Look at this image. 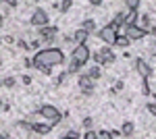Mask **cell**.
<instances>
[{
  "label": "cell",
  "mask_w": 156,
  "mask_h": 139,
  "mask_svg": "<svg viewBox=\"0 0 156 139\" xmlns=\"http://www.w3.org/2000/svg\"><path fill=\"white\" fill-rule=\"evenodd\" d=\"M34 60L40 64H46V67H56V64L65 62V54L60 48H44L34 56Z\"/></svg>",
  "instance_id": "6da1fadb"
},
{
  "label": "cell",
  "mask_w": 156,
  "mask_h": 139,
  "mask_svg": "<svg viewBox=\"0 0 156 139\" xmlns=\"http://www.w3.org/2000/svg\"><path fill=\"white\" fill-rule=\"evenodd\" d=\"M37 114L42 116V118H46V120H48L52 127H54V125H58L60 120H62V114H60V110L56 108V106H52V104L40 106V108H37Z\"/></svg>",
  "instance_id": "7a4b0ae2"
},
{
  "label": "cell",
  "mask_w": 156,
  "mask_h": 139,
  "mask_svg": "<svg viewBox=\"0 0 156 139\" xmlns=\"http://www.w3.org/2000/svg\"><path fill=\"white\" fill-rule=\"evenodd\" d=\"M90 58H92V52H90V48L85 46V44H79V46H75L71 50V60H75V62L81 64V67H83Z\"/></svg>",
  "instance_id": "3957f363"
},
{
  "label": "cell",
  "mask_w": 156,
  "mask_h": 139,
  "mask_svg": "<svg viewBox=\"0 0 156 139\" xmlns=\"http://www.w3.org/2000/svg\"><path fill=\"white\" fill-rule=\"evenodd\" d=\"M29 23L34 25L36 29H42V27H46V25H48V12L44 11V9H36V11L31 12V19H29Z\"/></svg>",
  "instance_id": "277c9868"
},
{
  "label": "cell",
  "mask_w": 156,
  "mask_h": 139,
  "mask_svg": "<svg viewBox=\"0 0 156 139\" xmlns=\"http://www.w3.org/2000/svg\"><path fill=\"white\" fill-rule=\"evenodd\" d=\"M123 35H125L129 42H140V40H144L146 35H148V31H146V29H142L140 25H133V27H125Z\"/></svg>",
  "instance_id": "5b68a950"
},
{
  "label": "cell",
  "mask_w": 156,
  "mask_h": 139,
  "mask_svg": "<svg viewBox=\"0 0 156 139\" xmlns=\"http://www.w3.org/2000/svg\"><path fill=\"white\" fill-rule=\"evenodd\" d=\"M98 37H100V42H104L106 46H115V42H117V37H119V33L115 31V29H110V27H102L100 31H98Z\"/></svg>",
  "instance_id": "8992f818"
},
{
  "label": "cell",
  "mask_w": 156,
  "mask_h": 139,
  "mask_svg": "<svg viewBox=\"0 0 156 139\" xmlns=\"http://www.w3.org/2000/svg\"><path fill=\"white\" fill-rule=\"evenodd\" d=\"M135 71H137L140 79H150L152 77V67L146 62L144 58H135Z\"/></svg>",
  "instance_id": "52a82bcc"
},
{
  "label": "cell",
  "mask_w": 156,
  "mask_h": 139,
  "mask_svg": "<svg viewBox=\"0 0 156 139\" xmlns=\"http://www.w3.org/2000/svg\"><path fill=\"white\" fill-rule=\"evenodd\" d=\"M56 33H58V27H56V25H46V27L37 29V35H40V40H44V42H54Z\"/></svg>",
  "instance_id": "ba28073f"
},
{
  "label": "cell",
  "mask_w": 156,
  "mask_h": 139,
  "mask_svg": "<svg viewBox=\"0 0 156 139\" xmlns=\"http://www.w3.org/2000/svg\"><path fill=\"white\" fill-rule=\"evenodd\" d=\"M77 85H79V89H81L83 96H92V93H94V81H92L87 75H79Z\"/></svg>",
  "instance_id": "9c48e42d"
},
{
  "label": "cell",
  "mask_w": 156,
  "mask_h": 139,
  "mask_svg": "<svg viewBox=\"0 0 156 139\" xmlns=\"http://www.w3.org/2000/svg\"><path fill=\"white\" fill-rule=\"evenodd\" d=\"M52 129L54 127H52L50 123H31V131H34L36 135H48Z\"/></svg>",
  "instance_id": "30bf717a"
},
{
  "label": "cell",
  "mask_w": 156,
  "mask_h": 139,
  "mask_svg": "<svg viewBox=\"0 0 156 139\" xmlns=\"http://www.w3.org/2000/svg\"><path fill=\"white\" fill-rule=\"evenodd\" d=\"M73 40L77 42V46H79V44H85V42L90 40V33H87L85 29L79 27V29H75V31H73Z\"/></svg>",
  "instance_id": "8fae6325"
},
{
  "label": "cell",
  "mask_w": 156,
  "mask_h": 139,
  "mask_svg": "<svg viewBox=\"0 0 156 139\" xmlns=\"http://www.w3.org/2000/svg\"><path fill=\"white\" fill-rule=\"evenodd\" d=\"M140 23V11H129L125 17V27H133Z\"/></svg>",
  "instance_id": "7c38bea8"
},
{
  "label": "cell",
  "mask_w": 156,
  "mask_h": 139,
  "mask_svg": "<svg viewBox=\"0 0 156 139\" xmlns=\"http://www.w3.org/2000/svg\"><path fill=\"white\" fill-rule=\"evenodd\" d=\"M98 52H100V54H102V58H104V64H112V62H115V54H112V52H110V48H100V50H98Z\"/></svg>",
  "instance_id": "4fadbf2b"
},
{
  "label": "cell",
  "mask_w": 156,
  "mask_h": 139,
  "mask_svg": "<svg viewBox=\"0 0 156 139\" xmlns=\"http://www.w3.org/2000/svg\"><path fill=\"white\" fill-rule=\"evenodd\" d=\"M133 133H135V125L133 123H123V127H121V135L123 137H133Z\"/></svg>",
  "instance_id": "5bb4252c"
},
{
  "label": "cell",
  "mask_w": 156,
  "mask_h": 139,
  "mask_svg": "<svg viewBox=\"0 0 156 139\" xmlns=\"http://www.w3.org/2000/svg\"><path fill=\"white\" fill-rule=\"evenodd\" d=\"M73 6V0H62V2H52V9H56L60 12H67Z\"/></svg>",
  "instance_id": "9a60e30c"
},
{
  "label": "cell",
  "mask_w": 156,
  "mask_h": 139,
  "mask_svg": "<svg viewBox=\"0 0 156 139\" xmlns=\"http://www.w3.org/2000/svg\"><path fill=\"white\" fill-rule=\"evenodd\" d=\"M85 75H87L92 81H98V79L102 77V71H100V67H96V64H94V67H90V71H87Z\"/></svg>",
  "instance_id": "2e32d148"
},
{
  "label": "cell",
  "mask_w": 156,
  "mask_h": 139,
  "mask_svg": "<svg viewBox=\"0 0 156 139\" xmlns=\"http://www.w3.org/2000/svg\"><path fill=\"white\" fill-rule=\"evenodd\" d=\"M137 25H140L142 29H146V31H150V27H152V17H150V15H142Z\"/></svg>",
  "instance_id": "e0dca14e"
},
{
  "label": "cell",
  "mask_w": 156,
  "mask_h": 139,
  "mask_svg": "<svg viewBox=\"0 0 156 139\" xmlns=\"http://www.w3.org/2000/svg\"><path fill=\"white\" fill-rule=\"evenodd\" d=\"M81 29H85L87 33L92 35L94 31H96V21H94V19H85L83 23H81Z\"/></svg>",
  "instance_id": "ac0fdd59"
},
{
  "label": "cell",
  "mask_w": 156,
  "mask_h": 139,
  "mask_svg": "<svg viewBox=\"0 0 156 139\" xmlns=\"http://www.w3.org/2000/svg\"><path fill=\"white\" fill-rule=\"evenodd\" d=\"M34 69H36V71H40L42 75H50V73H52V67H46V64H40V62H36V60H34Z\"/></svg>",
  "instance_id": "d6986e66"
},
{
  "label": "cell",
  "mask_w": 156,
  "mask_h": 139,
  "mask_svg": "<svg viewBox=\"0 0 156 139\" xmlns=\"http://www.w3.org/2000/svg\"><path fill=\"white\" fill-rule=\"evenodd\" d=\"M129 44H131V42H129L125 35H119V37H117V42H115V46H119V48H127Z\"/></svg>",
  "instance_id": "ffe728a7"
},
{
  "label": "cell",
  "mask_w": 156,
  "mask_h": 139,
  "mask_svg": "<svg viewBox=\"0 0 156 139\" xmlns=\"http://www.w3.org/2000/svg\"><path fill=\"white\" fill-rule=\"evenodd\" d=\"M79 69H81V64H77L75 60H69V75H75V73H79Z\"/></svg>",
  "instance_id": "44dd1931"
},
{
  "label": "cell",
  "mask_w": 156,
  "mask_h": 139,
  "mask_svg": "<svg viewBox=\"0 0 156 139\" xmlns=\"http://www.w3.org/2000/svg\"><path fill=\"white\" fill-rule=\"evenodd\" d=\"M125 6H127V11H137L140 0H127V2H125Z\"/></svg>",
  "instance_id": "7402d4cb"
},
{
  "label": "cell",
  "mask_w": 156,
  "mask_h": 139,
  "mask_svg": "<svg viewBox=\"0 0 156 139\" xmlns=\"http://www.w3.org/2000/svg\"><path fill=\"white\" fill-rule=\"evenodd\" d=\"M15 77H4V79H2V85H4V87H9V89H12V87H15Z\"/></svg>",
  "instance_id": "603a6c76"
},
{
  "label": "cell",
  "mask_w": 156,
  "mask_h": 139,
  "mask_svg": "<svg viewBox=\"0 0 156 139\" xmlns=\"http://www.w3.org/2000/svg\"><path fill=\"white\" fill-rule=\"evenodd\" d=\"M92 60L96 62V67L104 64V58H102V54H100V52H94V54H92Z\"/></svg>",
  "instance_id": "cb8c5ba5"
},
{
  "label": "cell",
  "mask_w": 156,
  "mask_h": 139,
  "mask_svg": "<svg viewBox=\"0 0 156 139\" xmlns=\"http://www.w3.org/2000/svg\"><path fill=\"white\" fill-rule=\"evenodd\" d=\"M142 93H144V96L152 93V89H150V83H148V79H142Z\"/></svg>",
  "instance_id": "d4e9b609"
},
{
  "label": "cell",
  "mask_w": 156,
  "mask_h": 139,
  "mask_svg": "<svg viewBox=\"0 0 156 139\" xmlns=\"http://www.w3.org/2000/svg\"><path fill=\"white\" fill-rule=\"evenodd\" d=\"M81 125H83V129H87V131H92V125H94V118H92V116H85Z\"/></svg>",
  "instance_id": "484cf974"
},
{
  "label": "cell",
  "mask_w": 156,
  "mask_h": 139,
  "mask_svg": "<svg viewBox=\"0 0 156 139\" xmlns=\"http://www.w3.org/2000/svg\"><path fill=\"white\" fill-rule=\"evenodd\" d=\"M146 110H148V114H150V116H156V102L146 104Z\"/></svg>",
  "instance_id": "4316f807"
},
{
  "label": "cell",
  "mask_w": 156,
  "mask_h": 139,
  "mask_svg": "<svg viewBox=\"0 0 156 139\" xmlns=\"http://www.w3.org/2000/svg\"><path fill=\"white\" fill-rule=\"evenodd\" d=\"M65 137H67V139H79V133H77L75 129H69V131L65 133Z\"/></svg>",
  "instance_id": "83f0119b"
},
{
  "label": "cell",
  "mask_w": 156,
  "mask_h": 139,
  "mask_svg": "<svg viewBox=\"0 0 156 139\" xmlns=\"http://www.w3.org/2000/svg\"><path fill=\"white\" fill-rule=\"evenodd\" d=\"M83 139H100V137H98V133H96V131H85Z\"/></svg>",
  "instance_id": "f1b7e54d"
},
{
  "label": "cell",
  "mask_w": 156,
  "mask_h": 139,
  "mask_svg": "<svg viewBox=\"0 0 156 139\" xmlns=\"http://www.w3.org/2000/svg\"><path fill=\"white\" fill-rule=\"evenodd\" d=\"M40 44H42L40 40H34V42H29V48H31V50H37V52H40Z\"/></svg>",
  "instance_id": "f546056e"
},
{
  "label": "cell",
  "mask_w": 156,
  "mask_h": 139,
  "mask_svg": "<svg viewBox=\"0 0 156 139\" xmlns=\"http://www.w3.org/2000/svg\"><path fill=\"white\" fill-rule=\"evenodd\" d=\"M98 137H100V139H112V135H110V131H100Z\"/></svg>",
  "instance_id": "4dcf8cb0"
},
{
  "label": "cell",
  "mask_w": 156,
  "mask_h": 139,
  "mask_svg": "<svg viewBox=\"0 0 156 139\" xmlns=\"http://www.w3.org/2000/svg\"><path fill=\"white\" fill-rule=\"evenodd\" d=\"M17 46L21 48V50H23V52H25V50H29V44H27V42H25V40H19V42H17Z\"/></svg>",
  "instance_id": "1f68e13d"
},
{
  "label": "cell",
  "mask_w": 156,
  "mask_h": 139,
  "mask_svg": "<svg viewBox=\"0 0 156 139\" xmlns=\"http://www.w3.org/2000/svg\"><path fill=\"white\" fill-rule=\"evenodd\" d=\"M110 135H112V139H121V137H123L121 131H110Z\"/></svg>",
  "instance_id": "d6a6232c"
},
{
  "label": "cell",
  "mask_w": 156,
  "mask_h": 139,
  "mask_svg": "<svg viewBox=\"0 0 156 139\" xmlns=\"http://www.w3.org/2000/svg\"><path fill=\"white\" fill-rule=\"evenodd\" d=\"M90 4H92V6H102L104 2H102V0H90Z\"/></svg>",
  "instance_id": "836d02e7"
},
{
  "label": "cell",
  "mask_w": 156,
  "mask_h": 139,
  "mask_svg": "<svg viewBox=\"0 0 156 139\" xmlns=\"http://www.w3.org/2000/svg\"><path fill=\"white\" fill-rule=\"evenodd\" d=\"M6 6H11V9H15V6H19V2H17V0H9V2H6Z\"/></svg>",
  "instance_id": "e575fe53"
},
{
  "label": "cell",
  "mask_w": 156,
  "mask_h": 139,
  "mask_svg": "<svg viewBox=\"0 0 156 139\" xmlns=\"http://www.w3.org/2000/svg\"><path fill=\"white\" fill-rule=\"evenodd\" d=\"M31 83V77L29 75H23V85H29Z\"/></svg>",
  "instance_id": "d590c367"
},
{
  "label": "cell",
  "mask_w": 156,
  "mask_h": 139,
  "mask_svg": "<svg viewBox=\"0 0 156 139\" xmlns=\"http://www.w3.org/2000/svg\"><path fill=\"white\" fill-rule=\"evenodd\" d=\"M4 42H6V44H12L15 40H12V35H6V37H4Z\"/></svg>",
  "instance_id": "8d00e7d4"
},
{
  "label": "cell",
  "mask_w": 156,
  "mask_h": 139,
  "mask_svg": "<svg viewBox=\"0 0 156 139\" xmlns=\"http://www.w3.org/2000/svg\"><path fill=\"white\" fill-rule=\"evenodd\" d=\"M2 23H4V19H2V15H0V25H2Z\"/></svg>",
  "instance_id": "74e56055"
},
{
  "label": "cell",
  "mask_w": 156,
  "mask_h": 139,
  "mask_svg": "<svg viewBox=\"0 0 156 139\" xmlns=\"http://www.w3.org/2000/svg\"><path fill=\"white\" fill-rule=\"evenodd\" d=\"M0 139H9V137H6V135H0Z\"/></svg>",
  "instance_id": "f35d334b"
},
{
  "label": "cell",
  "mask_w": 156,
  "mask_h": 139,
  "mask_svg": "<svg viewBox=\"0 0 156 139\" xmlns=\"http://www.w3.org/2000/svg\"><path fill=\"white\" fill-rule=\"evenodd\" d=\"M0 87H2V79H0Z\"/></svg>",
  "instance_id": "ab89813d"
},
{
  "label": "cell",
  "mask_w": 156,
  "mask_h": 139,
  "mask_svg": "<svg viewBox=\"0 0 156 139\" xmlns=\"http://www.w3.org/2000/svg\"><path fill=\"white\" fill-rule=\"evenodd\" d=\"M60 139H67V137H65V135H62V137H60Z\"/></svg>",
  "instance_id": "60d3db41"
},
{
  "label": "cell",
  "mask_w": 156,
  "mask_h": 139,
  "mask_svg": "<svg viewBox=\"0 0 156 139\" xmlns=\"http://www.w3.org/2000/svg\"><path fill=\"white\" fill-rule=\"evenodd\" d=\"M0 42H2V37H0Z\"/></svg>",
  "instance_id": "b9f144b4"
},
{
  "label": "cell",
  "mask_w": 156,
  "mask_h": 139,
  "mask_svg": "<svg viewBox=\"0 0 156 139\" xmlns=\"http://www.w3.org/2000/svg\"><path fill=\"white\" fill-rule=\"evenodd\" d=\"M154 58H156V54H154Z\"/></svg>",
  "instance_id": "7bdbcfd3"
}]
</instances>
